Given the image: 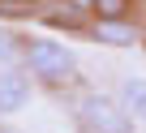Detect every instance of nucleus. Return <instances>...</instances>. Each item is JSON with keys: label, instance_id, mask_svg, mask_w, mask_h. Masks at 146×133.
I'll list each match as a JSON object with an SVG mask.
<instances>
[{"label": "nucleus", "instance_id": "f257e3e1", "mask_svg": "<svg viewBox=\"0 0 146 133\" xmlns=\"http://www.w3.org/2000/svg\"><path fill=\"white\" fill-rule=\"evenodd\" d=\"M78 116H82L86 133H133V116L125 112V103H116V99H108L99 90L82 95Z\"/></svg>", "mask_w": 146, "mask_h": 133}, {"label": "nucleus", "instance_id": "f03ea898", "mask_svg": "<svg viewBox=\"0 0 146 133\" xmlns=\"http://www.w3.org/2000/svg\"><path fill=\"white\" fill-rule=\"evenodd\" d=\"M26 69H30L39 82L60 86V82L73 77V56H69L60 43H52V39H30V43H26Z\"/></svg>", "mask_w": 146, "mask_h": 133}, {"label": "nucleus", "instance_id": "7ed1b4c3", "mask_svg": "<svg viewBox=\"0 0 146 133\" xmlns=\"http://www.w3.org/2000/svg\"><path fill=\"white\" fill-rule=\"evenodd\" d=\"M26 99H30V77L22 69L0 73V112H17V107H26Z\"/></svg>", "mask_w": 146, "mask_h": 133}, {"label": "nucleus", "instance_id": "20e7f679", "mask_svg": "<svg viewBox=\"0 0 146 133\" xmlns=\"http://www.w3.org/2000/svg\"><path fill=\"white\" fill-rule=\"evenodd\" d=\"M120 103L133 120H146V77H129L120 86Z\"/></svg>", "mask_w": 146, "mask_h": 133}, {"label": "nucleus", "instance_id": "39448f33", "mask_svg": "<svg viewBox=\"0 0 146 133\" xmlns=\"http://www.w3.org/2000/svg\"><path fill=\"white\" fill-rule=\"evenodd\" d=\"M26 64V43H17L13 34L0 30V73H9V69H22Z\"/></svg>", "mask_w": 146, "mask_h": 133}, {"label": "nucleus", "instance_id": "423d86ee", "mask_svg": "<svg viewBox=\"0 0 146 133\" xmlns=\"http://www.w3.org/2000/svg\"><path fill=\"white\" fill-rule=\"evenodd\" d=\"M133 9V0H90V13L99 22H125Z\"/></svg>", "mask_w": 146, "mask_h": 133}, {"label": "nucleus", "instance_id": "0eeeda50", "mask_svg": "<svg viewBox=\"0 0 146 133\" xmlns=\"http://www.w3.org/2000/svg\"><path fill=\"white\" fill-rule=\"evenodd\" d=\"M95 30H99V39H103V43H116V47H125V43H133V39H137L125 22H99Z\"/></svg>", "mask_w": 146, "mask_h": 133}, {"label": "nucleus", "instance_id": "6e6552de", "mask_svg": "<svg viewBox=\"0 0 146 133\" xmlns=\"http://www.w3.org/2000/svg\"><path fill=\"white\" fill-rule=\"evenodd\" d=\"M78 5H82V9H90V0H78Z\"/></svg>", "mask_w": 146, "mask_h": 133}, {"label": "nucleus", "instance_id": "1a4fd4ad", "mask_svg": "<svg viewBox=\"0 0 146 133\" xmlns=\"http://www.w3.org/2000/svg\"><path fill=\"white\" fill-rule=\"evenodd\" d=\"M5 133H9V129H5Z\"/></svg>", "mask_w": 146, "mask_h": 133}]
</instances>
